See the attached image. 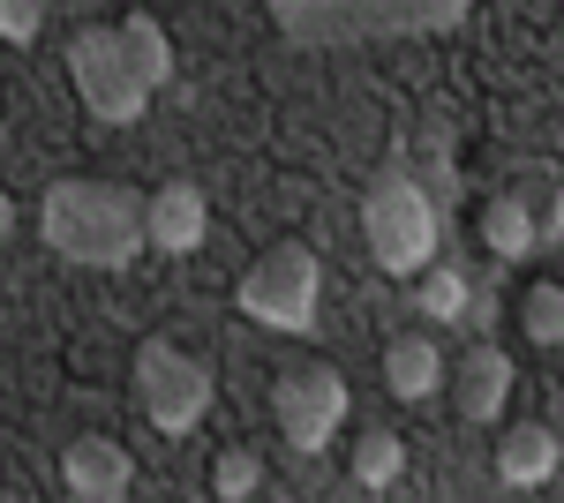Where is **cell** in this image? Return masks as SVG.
I'll list each match as a JSON object with an SVG mask.
<instances>
[{"label":"cell","instance_id":"8fae6325","mask_svg":"<svg viewBox=\"0 0 564 503\" xmlns=\"http://www.w3.org/2000/svg\"><path fill=\"white\" fill-rule=\"evenodd\" d=\"M505 398H512V353H505V346H475V353L459 361V376H452L459 420H497Z\"/></svg>","mask_w":564,"mask_h":503},{"label":"cell","instance_id":"8992f818","mask_svg":"<svg viewBox=\"0 0 564 503\" xmlns=\"http://www.w3.org/2000/svg\"><path fill=\"white\" fill-rule=\"evenodd\" d=\"M135 398L159 436H188L196 420L212 414V361L181 353L174 338H143L135 346Z\"/></svg>","mask_w":564,"mask_h":503},{"label":"cell","instance_id":"5b68a950","mask_svg":"<svg viewBox=\"0 0 564 503\" xmlns=\"http://www.w3.org/2000/svg\"><path fill=\"white\" fill-rule=\"evenodd\" d=\"M316 300H324V263L302 241H271V249L241 271V316L263 331H316Z\"/></svg>","mask_w":564,"mask_h":503},{"label":"cell","instance_id":"7402d4cb","mask_svg":"<svg viewBox=\"0 0 564 503\" xmlns=\"http://www.w3.org/2000/svg\"><path fill=\"white\" fill-rule=\"evenodd\" d=\"M263 503H294V496H263Z\"/></svg>","mask_w":564,"mask_h":503},{"label":"cell","instance_id":"4fadbf2b","mask_svg":"<svg viewBox=\"0 0 564 503\" xmlns=\"http://www.w3.org/2000/svg\"><path fill=\"white\" fill-rule=\"evenodd\" d=\"M481 249L505 255V263H527V255L542 249V218H534L520 196H489V204H481Z\"/></svg>","mask_w":564,"mask_h":503},{"label":"cell","instance_id":"5bb4252c","mask_svg":"<svg viewBox=\"0 0 564 503\" xmlns=\"http://www.w3.org/2000/svg\"><path fill=\"white\" fill-rule=\"evenodd\" d=\"M399 473H406V444H399L391 428H361V436H354V459H347V481L369 496V489H391Z\"/></svg>","mask_w":564,"mask_h":503},{"label":"cell","instance_id":"277c9868","mask_svg":"<svg viewBox=\"0 0 564 503\" xmlns=\"http://www.w3.org/2000/svg\"><path fill=\"white\" fill-rule=\"evenodd\" d=\"M361 241H369V263L391 271V278H422L436 255V204L430 188L406 166H384L361 196Z\"/></svg>","mask_w":564,"mask_h":503},{"label":"cell","instance_id":"7a4b0ae2","mask_svg":"<svg viewBox=\"0 0 564 503\" xmlns=\"http://www.w3.org/2000/svg\"><path fill=\"white\" fill-rule=\"evenodd\" d=\"M39 233L61 263H84V271H129L143 255V196L121 181H53L39 196Z\"/></svg>","mask_w":564,"mask_h":503},{"label":"cell","instance_id":"ba28073f","mask_svg":"<svg viewBox=\"0 0 564 503\" xmlns=\"http://www.w3.org/2000/svg\"><path fill=\"white\" fill-rule=\"evenodd\" d=\"M204 233H212V204H204L196 181H166V188L143 196V249L196 255V249H204Z\"/></svg>","mask_w":564,"mask_h":503},{"label":"cell","instance_id":"30bf717a","mask_svg":"<svg viewBox=\"0 0 564 503\" xmlns=\"http://www.w3.org/2000/svg\"><path fill=\"white\" fill-rule=\"evenodd\" d=\"M384 391L399 406H430L436 391H444V353H436L430 331H399L384 346Z\"/></svg>","mask_w":564,"mask_h":503},{"label":"cell","instance_id":"2e32d148","mask_svg":"<svg viewBox=\"0 0 564 503\" xmlns=\"http://www.w3.org/2000/svg\"><path fill=\"white\" fill-rule=\"evenodd\" d=\"M520 331L534 346H564V286L557 278H534L520 294Z\"/></svg>","mask_w":564,"mask_h":503},{"label":"cell","instance_id":"ac0fdd59","mask_svg":"<svg viewBox=\"0 0 564 503\" xmlns=\"http://www.w3.org/2000/svg\"><path fill=\"white\" fill-rule=\"evenodd\" d=\"M422 300H430V316H459L467 308V286L452 271H422Z\"/></svg>","mask_w":564,"mask_h":503},{"label":"cell","instance_id":"44dd1931","mask_svg":"<svg viewBox=\"0 0 564 503\" xmlns=\"http://www.w3.org/2000/svg\"><path fill=\"white\" fill-rule=\"evenodd\" d=\"M68 503H129V496H68Z\"/></svg>","mask_w":564,"mask_h":503},{"label":"cell","instance_id":"7c38bea8","mask_svg":"<svg viewBox=\"0 0 564 503\" xmlns=\"http://www.w3.org/2000/svg\"><path fill=\"white\" fill-rule=\"evenodd\" d=\"M564 444L557 428H542V420H520V428H505V444H497V473L512 481V489H542L550 473H557Z\"/></svg>","mask_w":564,"mask_h":503},{"label":"cell","instance_id":"e0dca14e","mask_svg":"<svg viewBox=\"0 0 564 503\" xmlns=\"http://www.w3.org/2000/svg\"><path fill=\"white\" fill-rule=\"evenodd\" d=\"M39 31H45L39 0H0V39L8 45H39Z\"/></svg>","mask_w":564,"mask_h":503},{"label":"cell","instance_id":"9c48e42d","mask_svg":"<svg viewBox=\"0 0 564 503\" xmlns=\"http://www.w3.org/2000/svg\"><path fill=\"white\" fill-rule=\"evenodd\" d=\"M61 481H68V496H129L135 459L113 436H76L68 459H61Z\"/></svg>","mask_w":564,"mask_h":503},{"label":"cell","instance_id":"9a60e30c","mask_svg":"<svg viewBox=\"0 0 564 503\" xmlns=\"http://www.w3.org/2000/svg\"><path fill=\"white\" fill-rule=\"evenodd\" d=\"M212 496H218V503H257V496H263V451H257V444H234V451H218V466H212Z\"/></svg>","mask_w":564,"mask_h":503},{"label":"cell","instance_id":"ffe728a7","mask_svg":"<svg viewBox=\"0 0 564 503\" xmlns=\"http://www.w3.org/2000/svg\"><path fill=\"white\" fill-rule=\"evenodd\" d=\"M550 233H564V188H557V204H550Z\"/></svg>","mask_w":564,"mask_h":503},{"label":"cell","instance_id":"3957f363","mask_svg":"<svg viewBox=\"0 0 564 503\" xmlns=\"http://www.w3.org/2000/svg\"><path fill=\"white\" fill-rule=\"evenodd\" d=\"M475 8L467 0H369V8H332V0H271V23L294 45H339V39H436L459 31Z\"/></svg>","mask_w":564,"mask_h":503},{"label":"cell","instance_id":"6da1fadb","mask_svg":"<svg viewBox=\"0 0 564 503\" xmlns=\"http://www.w3.org/2000/svg\"><path fill=\"white\" fill-rule=\"evenodd\" d=\"M174 39L159 31V15H121V23H90L68 39V84L90 106V121H143L151 98L174 84Z\"/></svg>","mask_w":564,"mask_h":503},{"label":"cell","instance_id":"d6986e66","mask_svg":"<svg viewBox=\"0 0 564 503\" xmlns=\"http://www.w3.org/2000/svg\"><path fill=\"white\" fill-rule=\"evenodd\" d=\"M8 233H15V196L0 188V241H8Z\"/></svg>","mask_w":564,"mask_h":503},{"label":"cell","instance_id":"52a82bcc","mask_svg":"<svg viewBox=\"0 0 564 503\" xmlns=\"http://www.w3.org/2000/svg\"><path fill=\"white\" fill-rule=\"evenodd\" d=\"M271 414H279V436L294 451H324L347 420V376L324 369V361H302V369H286L271 383Z\"/></svg>","mask_w":564,"mask_h":503}]
</instances>
